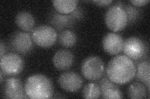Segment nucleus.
Listing matches in <instances>:
<instances>
[{"label": "nucleus", "mask_w": 150, "mask_h": 99, "mask_svg": "<svg viewBox=\"0 0 150 99\" xmlns=\"http://www.w3.org/2000/svg\"><path fill=\"white\" fill-rule=\"evenodd\" d=\"M136 75V66L132 60L125 55L112 58L106 67V76L116 84L123 85L132 81Z\"/></svg>", "instance_id": "obj_1"}, {"label": "nucleus", "mask_w": 150, "mask_h": 99, "mask_svg": "<svg viewBox=\"0 0 150 99\" xmlns=\"http://www.w3.org/2000/svg\"><path fill=\"white\" fill-rule=\"evenodd\" d=\"M25 92L28 98L44 99L52 98L54 87L51 80L41 74H37L28 78L25 84Z\"/></svg>", "instance_id": "obj_2"}, {"label": "nucleus", "mask_w": 150, "mask_h": 99, "mask_svg": "<svg viewBox=\"0 0 150 99\" xmlns=\"http://www.w3.org/2000/svg\"><path fill=\"white\" fill-rule=\"evenodd\" d=\"M105 21L108 29L117 32L123 30L127 26L128 17L123 8L114 5L107 10Z\"/></svg>", "instance_id": "obj_3"}, {"label": "nucleus", "mask_w": 150, "mask_h": 99, "mask_svg": "<svg viewBox=\"0 0 150 99\" xmlns=\"http://www.w3.org/2000/svg\"><path fill=\"white\" fill-rule=\"evenodd\" d=\"M31 38L37 46L42 48H50L55 44L58 34L53 27L41 25L35 27L32 31Z\"/></svg>", "instance_id": "obj_4"}, {"label": "nucleus", "mask_w": 150, "mask_h": 99, "mask_svg": "<svg viewBox=\"0 0 150 99\" xmlns=\"http://www.w3.org/2000/svg\"><path fill=\"white\" fill-rule=\"evenodd\" d=\"M8 45L14 53L26 55L31 52L33 48V41L28 33L17 31L9 37Z\"/></svg>", "instance_id": "obj_5"}, {"label": "nucleus", "mask_w": 150, "mask_h": 99, "mask_svg": "<svg viewBox=\"0 0 150 99\" xmlns=\"http://www.w3.org/2000/svg\"><path fill=\"white\" fill-rule=\"evenodd\" d=\"M81 73L83 76L89 81H95L100 79L105 73L104 62L98 56H89L83 61Z\"/></svg>", "instance_id": "obj_6"}, {"label": "nucleus", "mask_w": 150, "mask_h": 99, "mask_svg": "<svg viewBox=\"0 0 150 99\" xmlns=\"http://www.w3.org/2000/svg\"><path fill=\"white\" fill-rule=\"evenodd\" d=\"M24 66V60L18 53H9L1 57V71L6 76H16L22 72Z\"/></svg>", "instance_id": "obj_7"}, {"label": "nucleus", "mask_w": 150, "mask_h": 99, "mask_svg": "<svg viewBox=\"0 0 150 99\" xmlns=\"http://www.w3.org/2000/svg\"><path fill=\"white\" fill-rule=\"evenodd\" d=\"M83 17V9L77 8L76 10L69 15H63L58 12H52L50 17V22L56 29L62 30L64 28L72 27L75 22Z\"/></svg>", "instance_id": "obj_8"}, {"label": "nucleus", "mask_w": 150, "mask_h": 99, "mask_svg": "<svg viewBox=\"0 0 150 99\" xmlns=\"http://www.w3.org/2000/svg\"><path fill=\"white\" fill-rule=\"evenodd\" d=\"M146 46L144 42L138 37H131L124 41L123 51L125 56L131 60H142L146 53Z\"/></svg>", "instance_id": "obj_9"}, {"label": "nucleus", "mask_w": 150, "mask_h": 99, "mask_svg": "<svg viewBox=\"0 0 150 99\" xmlns=\"http://www.w3.org/2000/svg\"><path fill=\"white\" fill-rule=\"evenodd\" d=\"M3 97L6 98H28L25 86L21 79L16 77L8 78L3 86Z\"/></svg>", "instance_id": "obj_10"}, {"label": "nucleus", "mask_w": 150, "mask_h": 99, "mask_svg": "<svg viewBox=\"0 0 150 99\" xmlns=\"http://www.w3.org/2000/svg\"><path fill=\"white\" fill-rule=\"evenodd\" d=\"M59 87L68 92H76L80 89L83 84L80 75L73 71L63 73L58 79Z\"/></svg>", "instance_id": "obj_11"}, {"label": "nucleus", "mask_w": 150, "mask_h": 99, "mask_svg": "<svg viewBox=\"0 0 150 99\" xmlns=\"http://www.w3.org/2000/svg\"><path fill=\"white\" fill-rule=\"evenodd\" d=\"M102 45L106 53L110 55H116L123 51L124 40L120 34L108 33L103 37Z\"/></svg>", "instance_id": "obj_12"}, {"label": "nucleus", "mask_w": 150, "mask_h": 99, "mask_svg": "<svg viewBox=\"0 0 150 99\" xmlns=\"http://www.w3.org/2000/svg\"><path fill=\"white\" fill-rule=\"evenodd\" d=\"M114 82L111 81L108 78L103 76L101 78L99 86L101 90V96L103 98H122L123 93Z\"/></svg>", "instance_id": "obj_13"}, {"label": "nucleus", "mask_w": 150, "mask_h": 99, "mask_svg": "<svg viewBox=\"0 0 150 99\" xmlns=\"http://www.w3.org/2000/svg\"><path fill=\"white\" fill-rule=\"evenodd\" d=\"M74 62V56L68 50H59L54 53L53 58L54 66L59 71H67L71 68Z\"/></svg>", "instance_id": "obj_14"}, {"label": "nucleus", "mask_w": 150, "mask_h": 99, "mask_svg": "<svg viewBox=\"0 0 150 99\" xmlns=\"http://www.w3.org/2000/svg\"><path fill=\"white\" fill-rule=\"evenodd\" d=\"M15 22L18 27L24 32H31L33 30L35 19L31 13L23 11L19 12L16 15Z\"/></svg>", "instance_id": "obj_15"}, {"label": "nucleus", "mask_w": 150, "mask_h": 99, "mask_svg": "<svg viewBox=\"0 0 150 99\" xmlns=\"http://www.w3.org/2000/svg\"><path fill=\"white\" fill-rule=\"evenodd\" d=\"M149 73L150 63L149 61H142L137 64L135 76L141 82L147 86L148 92L149 91Z\"/></svg>", "instance_id": "obj_16"}, {"label": "nucleus", "mask_w": 150, "mask_h": 99, "mask_svg": "<svg viewBox=\"0 0 150 99\" xmlns=\"http://www.w3.org/2000/svg\"><path fill=\"white\" fill-rule=\"evenodd\" d=\"M52 3L56 12L63 15H69L76 10L78 1L76 0H55Z\"/></svg>", "instance_id": "obj_17"}, {"label": "nucleus", "mask_w": 150, "mask_h": 99, "mask_svg": "<svg viewBox=\"0 0 150 99\" xmlns=\"http://www.w3.org/2000/svg\"><path fill=\"white\" fill-rule=\"evenodd\" d=\"M58 40L60 45L65 48H70L76 44L77 36L75 33L70 30H64L59 33Z\"/></svg>", "instance_id": "obj_18"}, {"label": "nucleus", "mask_w": 150, "mask_h": 99, "mask_svg": "<svg viewBox=\"0 0 150 99\" xmlns=\"http://www.w3.org/2000/svg\"><path fill=\"white\" fill-rule=\"evenodd\" d=\"M146 95V89L143 83L134 82L128 89V97L130 98H144Z\"/></svg>", "instance_id": "obj_19"}, {"label": "nucleus", "mask_w": 150, "mask_h": 99, "mask_svg": "<svg viewBox=\"0 0 150 99\" xmlns=\"http://www.w3.org/2000/svg\"><path fill=\"white\" fill-rule=\"evenodd\" d=\"M82 95L84 98H98L101 96V90L99 85L90 82L84 87Z\"/></svg>", "instance_id": "obj_20"}, {"label": "nucleus", "mask_w": 150, "mask_h": 99, "mask_svg": "<svg viewBox=\"0 0 150 99\" xmlns=\"http://www.w3.org/2000/svg\"><path fill=\"white\" fill-rule=\"evenodd\" d=\"M121 8L124 9L126 15H127L128 24H132L138 19L141 15V12L138 9L127 4H123Z\"/></svg>", "instance_id": "obj_21"}, {"label": "nucleus", "mask_w": 150, "mask_h": 99, "mask_svg": "<svg viewBox=\"0 0 150 99\" xmlns=\"http://www.w3.org/2000/svg\"><path fill=\"white\" fill-rule=\"evenodd\" d=\"M149 2V0H131L130 3L134 7H142L144 6Z\"/></svg>", "instance_id": "obj_22"}, {"label": "nucleus", "mask_w": 150, "mask_h": 99, "mask_svg": "<svg viewBox=\"0 0 150 99\" xmlns=\"http://www.w3.org/2000/svg\"><path fill=\"white\" fill-rule=\"evenodd\" d=\"M93 3L96 4L97 6H107L112 3L111 0H101V1H93Z\"/></svg>", "instance_id": "obj_23"}, {"label": "nucleus", "mask_w": 150, "mask_h": 99, "mask_svg": "<svg viewBox=\"0 0 150 99\" xmlns=\"http://www.w3.org/2000/svg\"><path fill=\"white\" fill-rule=\"evenodd\" d=\"M0 50H1V57H2L3 56L5 55V51H6V47L5 45H4V44L3 43V42L1 40V43H0Z\"/></svg>", "instance_id": "obj_24"}, {"label": "nucleus", "mask_w": 150, "mask_h": 99, "mask_svg": "<svg viewBox=\"0 0 150 99\" xmlns=\"http://www.w3.org/2000/svg\"><path fill=\"white\" fill-rule=\"evenodd\" d=\"M3 72L1 71V72H0V76H1V79H0V81H1V83H3Z\"/></svg>", "instance_id": "obj_25"}]
</instances>
